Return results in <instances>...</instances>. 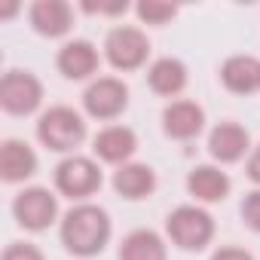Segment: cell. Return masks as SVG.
Returning <instances> with one entry per match:
<instances>
[{"label": "cell", "instance_id": "obj_1", "mask_svg": "<svg viewBox=\"0 0 260 260\" xmlns=\"http://www.w3.org/2000/svg\"><path fill=\"white\" fill-rule=\"evenodd\" d=\"M58 236L74 257H95L110 242V214L95 202H77L64 211Z\"/></svg>", "mask_w": 260, "mask_h": 260}, {"label": "cell", "instance_id": "obj_2", "mask_svg": "<svg viewBox=\"0 0 260 260\" xmlns=\"http://www.w3.org/2000/svg\"><path fill=\"white\" fill-rule=\"evenodd\" d=\"M37 138L52 153H68L71 156L86 141V119L74 107L55 104V107H49V110L40 113V119H37Z\"/></svg>", "mask_w": 260, "mask_h": 260}, {"label": "cell", "instance_id": "obj_3", "mask_svg": "<svg viewBox=\"0 0 260 260\" xmlns=\"http://www.w3.org/2000/svg\"><path fill=\"white\" fill-rule=\"evenodd\" d=\"M166 236L181 251H202L214 239V217L202 205H178L166 217Z\"/></svg>", "mask_w": 260, "mask_h": 260}, {"label": "cell", "instance_id": "obj_4", "mask_svg": "<svg viewBox=\"0 0 260 260\" xmlns=\"http://www.w3.org/2000/svg\"><path fill=\"white\" fill-rule=\"evenodd\" d=\"M101 169L92 156L71 153L55 166V190L74 202H86L89 196H95L101 190Z\"/></svg>", "mask_w": 260, "mask_h": 260}, {"label": "cell", "instance_id": "obj_5", "mask_svg": "<svg viewBox=\"0 0 260 260\" xmlns=\"http://www.w3.org/2000/svg\"><path fill=\"white\" fill-rule=\"evenodd\" d=\"M13 217L28 233H43L58 220V196L46 187H25L13 199Z\"/></svg>", "mask_w": 260, "mask_h": 260}, {"label": "cell", "instance_id": "obj_6", "mask_svg": "<svg viewBox=\"0 0 260 260\" xmlns=\"http://www.w3.org/2000/svg\"><path fill=\"white\" fill-rule=\"evenodd\" d=\"M150 55V40L141 28L119 25L104 37V58L113 71H138Z\"/></svg>", "mask_w": 260, "mask_h": 260}, {"label": "cell", "instance_id": "obj_7", "mask_svg": "<svg viewBox=\"0 0 260 260\" xmlns=\"http://www.w3.org/2000/svg\"><path fill=\"white\" fill-rule=\"evenodd\" d=\"M43 104V83L37 80V74L13 68L0 80V107L13 116H31L34 110H40Z\"/></svg>", "mask_w": 260, "mask_h": 260}, {"label": "cell", "instance_id": "obj_8", "mask_svg": "<svg viewBox=\"0 0 260 260\" xmlns=\"http://www.w3.org/2000/svg\"><path fill=\"white\" fill-rule=\"evenodd\" d=\"M128 107V86L119 77H95L83 92V110L92 119L110 122Z\"/></svg>", "mask_w": 260, "mask_h": 260}, {"label": "cell", "instance_id": "obj_9", "mask_svg": "<svg viewBox=\"0 0 260 260\" xmlns=\"http://www.w3.org/2000/svg\"><path fill=\"white\" fill-rule=\"evenodd\" d=\"M138 150V135L132 132L128 125H104L101 132L92 138V153L95 159L107 162V166H125V162H132Z\"/></svg>", "mask_w": 260, "mask_h": 260}, {"label": "cell", "instance_id": "obj_10", "mask_svg": "<svg viewBox=\"0 0 260 260\" xmlns=\"http://www.w3.org/2000/svg\"><path fill=\"white\" fill-rule=\"evenodd\" d=\"M208 153L220 166L239 162L245 153H251V135H248V128L239 125V122H233V119L217 122L208 132Z\"/></svg>", "mask_w": 260, "mask_h": 260}, {"label": "cell", "instance_id": "obj_11", "mask_svg": "<svg viewBox=\"0 0 260 260\" xmlns=\"http://www.w3.org/2000/svg\"><path fill=\"white\" fill-rule=\"evenodd\" d=\"M205 128V110L196 101L178 98L162 110V132L175 141H190Z\"/></svg>", "mask_w": 260, "mask_h": 260}, {"label": "cell", "instance_id": "obj_12", "mask_svg": "<svg viewBox=\"0 0 260 260\" xmlns=\"http://www.w3.org/2000/svg\"><path fill=\"white\" fill-rule=\"evenodd\" d=\"M98 64L101 55L89 40H68L55 55V68L68 80H92L98 74Z\"/></svg>", "mask_w": 260, "mask_h": 260}, {"label": "cell", "instance_id": "obj_13", "mask_svg": "<svg viewBox=\"0 0 260 260\" xmlns=\"http://www.w3.org/2000/svg\"><path fill=\"white\" fill-rule=\"evenodd\" d=\"M28 19L40 37H64L74 28V10L64 0H34Z\"/></svg>", "mask_w": 260, "mask_h": 260}, {"label": "cell", "instance_id": "obj_14", "mask_svg": "<svg viewBox=\"0 0 260 260\" xmlns=\"http://www.w3.org/2000/svg\"><path fill=\"white\" fill-rule=\"evenodd\" d=\"M37 172V153L22 138H7L0 144V178L7 184H22Z\"/></svg>", "mask_w": 260, "mask_h": 260}, {"label": "cell", "instance_id": "obj_15", "mask_svg": "<svg viewBox=\"0 0 260 260\" xmlns=\"http://www.w3.org/2000/svg\"><path fill=\"white\" fill-rule=\"evenodd\" d=\"M110 184H113L116 196H122L128 202H138V199H147L156 190V172L147 162H125L113 172Z\"/></svg>", "mask_w": 260, "mask_h": 260}, {"label": "cell", "instance_id": "obj_16", "mask_svg": "<svg viewBox=\"0 0 260 260\" xmlns=\"http://www.w3.org/2000/svg\"><path fill=\"white\" fill-rule=\"evenodd\" d=\"M230 190H233V181L220 166H196L187 175V193L196 202H223Z\"/></svg>", "mask_w": 260, "mask_h": 260}, {"label": "cell", "instance_id": "obj_17", "mask_svg": "<svg viewBox=\"0 0 260 260\" xmlns=\"http://www.w3.org/2000/svg\"><path fill=\"white\" fill-rule=\"evenodd\" d=\"M220 83L233 95L260 92V58H254V55H230L220 64Z\"/></svg>", "mask_w": 260, "mask_h": 260}, {"label": "cell", "instance_id": "obj_18", "mask_svg": "<svg viewBox=\"0 0 260 260\" xmlns=\"http://www.w3.org/2000/svg\"><path fill=\"white\" fill-rule=\"evenodd\" d=\"M147 83L156 95H166V98H175L187 89V64L175 55H162L150 64L147 71Z\"/></svg>", "mask_w": 260, "mask_h": 260}, {"label": "cell", "instance_id": "obj_19", "mask_svg": "<svg viewBox=\"0 0 260 260\" xmlns=\"http://www.w3.org/2000/svg\"><path fill=\"white\" fill-rule=\"evenodd\" d=\"M119 260H169V245L156 230H132L119 242Z\"/></svg>", "mask_w": 260, "mask_h": 260}, {"label": "cell", "instance_id": "obj_20", "mask_svg": "<svg viewBox=\"0 0 260 260\" xmlns=\"http://www.w3.org/2000/svg\"><path fill=\"white\" fill-rule=\"evenodd\" d=\"M141 25H153V28H162L169 25L175 16H178V7L175 4H166V0H141V4L135 7Z\"/></svg>", "mask_w": 260, "mask_h": 260}, {"label": "cell", "instance_id": "obj_21", "mask_svg": "<svg viewBox=\"0 0 260 260\" xmlns=\"http://www.w3.org/2000/svg\"><path fill=\"white\" fill-rule=\"evenodd\" d=\"M239 214H242V220H245L248 230L260 233V187L251 190V193H245V199L239 205Z\"/></svg>", "mask_w": 260, "mask_h": 260}, {"label": "cell", "instance_id": "obj_22", "mask_svg": "<svg viewBox=\"0 0 260 260\" xmlns=\"http://www.w3.org/2000/svg\"><path fill=\"white\" fill-rule=\"evenodd\" d=\"M0 260H46L43 257V251L37 248V245H31V242H10L7 248H4V257Z\"/></svg>", "mask_w": 260, "mask_h": 260}, {"label": "cell", "instance_id": "obj_23", "mask_svg": "<svg viewBox=\"0 0 260 260\" xmlns=\"http://www.w3.org/2000/svg\"><path fill=\"white\" fill-rule=\"evenodd\" d=\"M211 260H254V254L245 248H236V245H223L211 254Z\"/></svg>", "mask_w": 260, "mask_h": 260}, {"label": "cell", "instance_id": "obj_24", "mask_svg": "<svg viewBox=\"0 0 260 260\" xmlns=\"http://www.w3.org/2000/svg\"><path fill=\"white\" fill-rule=\"evenodd\" d=\"M245 172H248V178L260 187V144H257V147H251L248 162H245Z\"/></svg>", "mask_w": 260, "mask_h": 260}]
</instances>
